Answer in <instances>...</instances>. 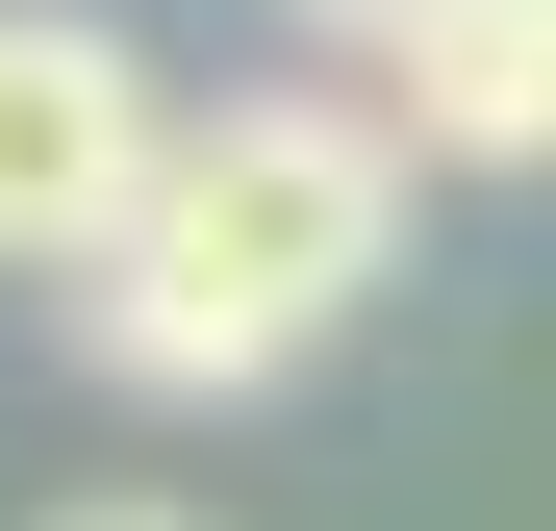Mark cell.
<instances>
[{"mask_svg":"<svg viewBox=\"0 0 556 531\" xmlns=\"http://www.w3.org/2000/svg\"><path fill=\"white\" fill-rule=\"evenodd\" d=\"M405 127L380 102H177L127 253L76 279V354H102L127 405H228V380H304V354L380 304L405 253Z\"/></svg>","mask_w":556,"mask_h":531,"instance_id":"1","label":"cell"},{"mask_svg":"<svg viewBox=\"0 0 556 531\" xmlns=\"http://www.w3.org/2000/svg\"><path fill=\"white\" fill-rule=\"evenodd\" d=\"M152 152H177V102H152V51L102 26V0H0V279L76 304V279L127 253Z\"/></svg>","mask_w":556,"mask_h":531,"instance_id":"2","label":"cell"},{"mask_svg":"<svg viewBox=\"0 0 556 531\" xmlns=\"http://www.w3.org/2000/svg\"><path fill=\"white\" fill-rule=\"evenodd\" d=\"M380 127L430 177H531L556 152V0H455L430 51H380Z\"/></svg>","mask_w":556,"mask_h":531,"instance_id":"3","label":"cell"},{"mask_svg":"<svg viewBox=\"0 0 556 531\" xmlns=\"http://www.w3.org/2000/svg\"><path fill=\"white\" fill-rule=\"evenodd\" d=\"M304 26H329V51H430L455 0H304Z\"/></svg>","mask_w":556,"mask_h":531,"instance_id":"4","label":"cell"},{"mask_svg":"<svg viewBox=\"0 0 556 531\" xmlns=\"http://www.w3.org/2000/svg\"><path fill=\"white\" fill-rule=\"evenodd\" d=\"M26 531H203V506H152V481H102V506H26Z\"/></svg>","mask_w":556,"mask_h":531,"instance_id":"5","label":"cell"}]
</instances>
